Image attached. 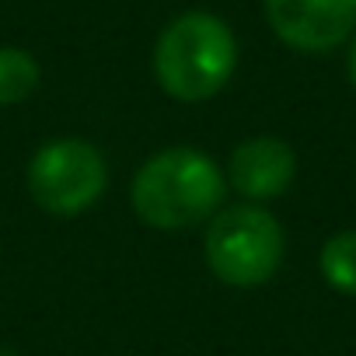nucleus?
Segmentation results:
<instances>
[{
    "mask_svg": "<svg viewBox=\"0 0 356 356\" xmlns=\"http://www.w3.org/2000/svg\"><path fill=\"white\" fill-rule=\"evenodd\" d=\"M129 200L136 217L150 227H196L207 217H217L224 203V171L203 150L171 147L136 171Z\"/></svg>",
    "mask_w": 356,
    "mask_h": 356,
    "instance_id": "nucleus-1",
    "label": "nucleus"
},
{
    "mask_svg": "<svg viewBox=\"0 0 356 356\" xmlns=\"http://www.w3.org/2000/svg\"><path fill=\"white\" fill-rule=\"evenodd\" d=\"M238 46L231 29L207 15L189 11L175 18L154 49V74L157 84L178 102H203L213 98L234 74Z\"/></svg>",
    "mask_w": 356,
    "mask_h": 356,
    "instance_id": "nucleus-2",
    "label": "nucleus"
},
{
    "mask_svg": "<svg viewBox=\"0 0 356 356\" xmlns=\"http://www.w3.org/2000/svg\"><path fill=\"white\" fill-rule=\"evenodd\" d=\"M207 262L231 286H259L283 262V227L259 207H231L207 231Z\"/></svg>",
    "mask_w": 356,
    "mask_h": 356,
    "instance_id": "nucleus-3",
    "label": "nucleus"
},
{
    "mask_svg": "<svg viewBox=\"0 0 356 356\" xmlns=\"http://www.w3.org/2000/svg\"><path fill=\"white\" fill-rule=\"evenodd\" d=\"M105 157L84 140L46 143L29 164L32 200L56 217L84 213L105 193Z\"/></svg>",
    "mask_w": 356,
    "mask_h": 356,
    "instance_id": "nucleus-4",
    "label": "nucleus"
},
{
    "mask_svg": "<svg viewBox=\"0 0 356 356\" xmlns=\"http://www.w3.org/2000/svg\"><path fill=\"white\" fill-rule=\"evenodd\" d=\"M273 32L300 53H328L349 39L356 0H266Z\"/></svg>",
    "mask_w": 356,
    "mask_h": 356,
    "instance_id": "nucleus-5",
    "label": "nucleus"
},
{
    "mask_svg": "<svg viewBox=\"0 0 356 356\" xmlns=\"http://www.w3.org/2000/svg\"><path fill=\"white\" fill-rule=\"evenodd\" d=\"M293 171H297V157L283 140L273 136H259L241 143L231 154L227 164V178L234 193L248 196V200H276L286 193V186L293 182Z\"/></svg>",
    "mask_w": 356,
    "mask_h": 356,
    "instance_id": "nucleus-6",
    "label": "nucleus"
},
{
    "mask_svg": "<svg viewBox=\"0 0 356 356\" xmlns=\"http://www.w3.org/2000/svg\"><path fill=\"white\" fill-rule=\"evenodd\" d=\"M321 276L332 290L356 297V231H342L321 248Z\"/></svg>",
    "mask_w": 356,
    "mask_h": 356,
    "instance_id": "nucleus-7",
    "label": "nucleus"
},
{
    "mask_svg": "<svg viewBox=\"0 0 356 356\" xmlns=\"http://www.w3.org/2000/svg\"><path fill=\"white\" fill-rule=\"evenodd\" d=\"M39 84V63L25 49H0V105L25 102Z\"/></svg>",
    "mask_w": 356,
    "mask_h": 356,
    "instance_id": "nucleus-8",
    "label": "nucleus"
},
{
    "mask_svg": "<svg viewBox=\"0 0 356 356\" xmlns=\"http://www.w3.org/2000/svg\"><path fill=\"white\" fill-rule=\"evenodd\" d=\"M349 81L356 84V42H353V49H349Z\"/></svg>",
    "mask_w": 356,
    "mask_h": 356,
    "instance_id": "nucleus-9",
    "label": "nucleus"
},
{
    "mask_svg": "<svg viewBox=\"0 0 356 356\" xmlns=\"http://www.w3.org/2000/svg\"><path fill=\"white\" fill-rule=\"evenodd\" d=\"M0 356H11V353H8V349H0Z\"/></svg>",
    "mask_w": 356,
    "mask_h": 356,
    "instance_id": "nucleus-10",
    "label": "nucleus"
}]
</instances>
